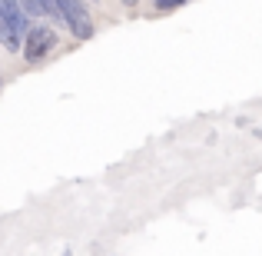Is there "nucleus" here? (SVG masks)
Wrapping results in <instances>:
<instances>
[{"instance_id":"obj_1","label":"nucleus","mask_w":262,"mask_h":256,"mask_svg":"<svg viewBox=\"0 0 262 256\" xmlns=\"http://www.w3.org/2000/svg\"><path fill=\"white\" fill-rule=\"evenodd\" d=\"M57 10H60V20L70 27V33L77 40H93L96 27H93L86 4H80V0H57Z\"/></svg>"},{"instance_id":"obj_2","label":"nucleus","mask_w":262,"mask_h":256,"mask_svg":"<svg viewBox=\"0 0 262 256\" xmlns=\"http://www.w3.org/2000/svg\"><path fill=\"white\" fill-rule=\"evenodd\" d=\"M24 57H27V64H43L47 57H50L53 50H57V33L50 30V27H30V30L24 33Z\"/></svg>"},{"instance_id":"obj_3","label":"nucleus","mask_w":262,"mask_h":256,"mask_svg":"<svg viewBox=\"0 0 262 256\" xmlns=\"http://www.w3.org/2000/svg\"><path fill=\"white\" fill-rule=\"evenodd\" d=\"M0 17H4L7 30H10L17 40H24V33L30 30V24H27V13H24V7H20L17 0H0Z\"/></svg>"},{"instance_id":"obj_4","label":"nucleus","mask_w":262,"mask_h":256,"mask_svg":"<svg viewBox=\"0 0 262 256\" xmlns=\"http://www.w3.org/2000/svg\"><path fill=\"white\" fill-rule=\"evenodd\" d=\"M24 7L27 17H53L60 20V10H57V0H17Z\"/></svg>"},{"instance_id":"obj_5","label":"nucleus","mask_w":262,"mask_h":256,"mask_svg":"<svg viewBox=\"0 0 262 256\" xmlns=\"http://www.w3.org/2000/svg\"><path fill=\"white\" fill-rule=\"evenodd\" d=\"M183 4H189V0H153V7L160 13H169V10H179Z\"/></svg>"},{"instance_id":"obj_6","label":"nucleus","mask_w":262,"mask_h":256,"mask_svg":"<svg viewBox=\"0 0 262 256\" xmlns=\"http://www.w3.org/2000/svg\"><path fill=\"white\" fill-rule=\"evenodd\" d=\"M123 4H126V7H136V4H140V0H123Z\"/></svg>"},{"instance_id":"obj_7","label":"nucleus","mask_w":262,"mask_h":256,"mask_svg":"<svg viewBox=\"0 0 262 256\" xmlns=\"http://www.w3.org/2000/svg\"><path fill=\"white\" fill-rule=\"evenodd\" d=\"M0 84H4V80H0Z\"/></svg>"}]
</instances>
